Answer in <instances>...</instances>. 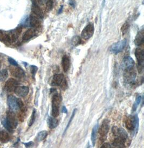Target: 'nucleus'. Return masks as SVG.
<instances>
[{
	"mask_svg": "<svg viewBox=\"0 0 144 148\" xmlns=\"http://www.w3.org/2000/svg\"><path fill=\"white\" fill-rule=\"evenodd\" d=\"M2 124L9 132L12 133L14 129L16 128L18 125V121L15 113L12 110H8L7 112L6 117L1 119Z\"/></svg>",
	"mask_w": 144,
	"mask_h": 148,
	"instance_id": "1",
	"label": "nucleus"
},
{
	"mask_svg": "<svg viewBox=\"0 0 144 148\" xmlns=\"http://www.w3.org/2000/svg\"><path fill=\"white\" fill-rule=\"evenodd\" d=\"M126 129L136 134L139 128V118L137 114L126 116L124 120Z\"/></svg>",
	"mask_w": 144,
	"mask_h": 148,
	"instance_id": "2",
	"label": "nucleus"
},
{
	"mask_svg": "<svg viewBox=\"0 0 144 148\" xmlns=\"http://www.w3.org/2000/svg\"><path fill=\"white\" fill-rule=\"evenodd\" d=\"M62 101V97L59 93L54 94L51 101V114L53 117H57L59 114V108Z\"/></svg>",
	"mask_w": 144,
	"mask_h": 148,
	"instance_id": "3",
	"label": "nucleus"
},
{
	"mask_svg": "<svg viewBox=\"0 0 144 148\" xmlns=\"http://www.w3.org/2000/svg\"><path fill=\"white\" fill-rule=\"evenodd\" d=\"M51 86L53 87L59 86L63 90L68 87V83L64 75L62 74H56L53 76L51 82Z\"/></svg>",
	"mask_w": 144,
	"mask_h": 148,
	"instance_id": "4",
	"label": "nucleus"
},
{
	"mask_svg": "<svg viewBox=\"0 0 144 148\" xmlns=\"http://www.w3.org/2000/svg\"><path fill=\"white\" fill-rule=\"evenodd\" d=\"M136 76V71L135 70L134 67L124 70V81L125 83L127 85H131L134 83Z\"/></svg>",
	"mask_w": 144,
	"mask_h": 148,
	"instance_id": "5",
	"label": "nucleus"
},
{
	"mask_svg": "<svg viewBox=\"0 0 144 148\" xmlns=\"http://www.w3.org/2000/svg\"><path fill=\"white\" fill-rule=\"evenodd\" d=\"M110 130V121L108 120H104L102 122L101 126L99 129L98 128V133L101 136L102 141H104L106 139L107 135Z\"/></svg>",
	"mask_w": 144,
	"mask_h": 148,
	"instance_id": "6",
	"label": "nucleus"
},
{
	"mask_svg": "<svg viewBox=\"0 0 144 148\" xmlns=\"http://www.w3.org/2000/svg\"><path fill=\"white\" fill-rule=\"evenodd\" d=\"M135 56L138 65V70L141 73L143 71L144 64V52L140 48H136L135 51Z\"/></svg>",
	"mask_w": 144,
	"mask_h": 148,
	"instance_id": "7",
	"label": "nucleus"
},
{
	"mask_svg": "<svg viewBox=\"0 0 144 148\" xmlns=\"http://www.w3.org/2000/svg\"><path fill=\"white\" fill-rule=\"evenodd\" d=\"M94 24L91 23L89 24L82 30L81 32V37L83 39L88 40L94 35Z\"/></svg>",
	"mask_w": 144,
	"mask_h": 148,
	"instance_id": "8",
	"label": "nucleus"
},
{
	"mask_svg": "<svg viewBox=\"0 0 144 148\" xmlns=\"http://www.w3.org/2000/svg\"><path fill=\"white\" fill-rule=\"evenodd\" d=\"M126 43H127V40L125 39L121 40L117 43H114L110 47V51L112 53L117 54L123 50L125 47L126 45Z\"/></svg>",
	"mask_w": 144,
	"mask_h": 148,
	"instance_id": "9",
	"label": "nucleus"
},
{
	"mask_svg": "<svg viewBox=\"0 0 144 148\" xmlns=\"http://www.w3.org/2000/svg\"><path fill=\"white\" fill-rule=\"evenodd\" d=\"M10 71L11 74L15 78L22 79L25 77V74L23 70L20 67L12 66L10 67Z\"/></svg>",
	"mask_w": 144,
	"mask_h": 148,
	"instance_id": "10",
	"label": "nucleus"
},
{
	"mask_svg": "<svg viewBox=\"0 0 144 148\" xmlns=\"http://www.w3.org/2000/svg\"><path fill=\"white\" fill-rule=\"evenodd\" d=\"M19 82L15 79L10 78L6 82L4 86L5 90L8 92H12L14 91L16 88L18 86Z\"/></svg>",
	"mask_w": 144,
	"mask_h": 148,
	"instance_id": "11",
	"label": "nucleus"
},
{
	"mask_svg": "<svg viewBox=\"0 0 144 148\" xmlns=\"http://www.w3.org/2000/svg\"><path fill=\"white\" fill-rule=\"evenodd\" d=\"M7 104L10 109L13 111H17L19 108L17 105V98L13 95H9L7 98Z\"/></svg>",
	"mask_w": 144,
	"mask_h": 148,
	"instance_id": "12",
	"label": "nucleus"
},
{
	"mask_svg": "<svg viewBox=\"0 0 144 148\" xmlns=\"http://www.w3.org/2000/svg\"><path fill=\"white\" fill-rule=\"evenodd\" d=\"M134 65H135V62L134 60L131 57L127 56L123 59L121 66L122 69L124 70L126 69L134 67Z\"/></svg>",
	"mask_w": 144,
	"mask_h": 148,
	"instance_id": "13",
	"label": "nucleus"
},
{
	"mask_svg": "<svg viewBox=\"0 0 144 148\" xmlns=\"http://www.w3.org/2000/svg\"><path fill=\"white\" fill-rule=\"evenodd\" d=\"M128 138L123 136H117L114 140L113 145L116 148H122L126 147V142L127 141Z\"/></svg>",
	"mask_w": 144,
	"mask_h": 148,
	"instance_id": "14",
	"label": "nucleus"
},
{
	"mask_svg": "<svg viewBox=\"0 0 144 148\" xmlns=\"http://www.w3.org/2000/svg\"><path fill=\"white\" fill-rule=\"evenodd\" d=\"M14 92L19 97H25L29 93V88L28 86H18L16 88Z\"/></svg>",
	"mask_w": 144,
	"mask_h": 148,
	"instance_id": "15",
	"label": "nucleus"
},
{
	"mask_svg": "<svg viewBox=\"0 0 144 148\" xmlns=\"http://www.w3.org/2000/svg\"><path fill=\"white\" fill-rule=\"evenodd\" d=\"M29 23H30V25L32 27L38 28L41 26V18H39L38 16L32 14L30 16Z\"/></svg>",
	"mask_w": 144,
	"mask_h": 148,
	"instance_id": "16",
	"label": "nucleus"
},
{
	"mask_svg": "<svg viewBox=\"0 0 144 148\" xmlns=\"http://www.w3.org/2000/svg\"><path fill=\"white\" fill-rule=\"evenodd\" d=\"M62 66L63 71L65 73L68 72L70 70L71 62H70V58L68 56L65 55L63 57L62 59Z\"/></svg>",
	"mask_w": 144,
	"mask_h": 148,
	"instance_id": "17",
	"label": "nucleus"
},
{
	"mask_svg": "<svg viewBox=\"0 0 144 148\" xmlns=\"http://www.w3.org/2000/svg\"><path fill=\"white\" fill-rule=\"evenodd\" d=\"M144 30H141L137 34L134 40V44L137 47H140L144 44Z\"/></svg>",
	"mask_w": 144,
	"mask_h": 148,
	"instance_id": "18",
	"label": "nucleus"
},
{
	"mask_svg": "<svg viewBox=\"0 0 144 148\" xmlns=\"http://www.w3.org/2000/svg\"><path fill=\"white\" fill-rule=\"evenodd\" d=\"M22 30V28L20 27H17L15 30L10 31L9 32L10 37H11L12 42H15L16 40L18 39L19 36L21 34Z\"/></svg>",
	"mask_w": 144,
	"mask_h": 148,
	"instance_id": "19",
	"label": "nucleus"
},
{
	"mask_svg": "<svg viewBox=\"0 0 144 148\" xmlns=\"http://www.w3.org/2000/svg\"><path fill=\"white\" fill-rule=\"evenodd\" d=\"M36 35V30L35 29L31 28L28 29L27 31L24 33V34L23 36L22 39L24 41H27L29 39H31L32 38H33Z\"/></svg>",
	"mask_w": 144,
	"mask_h": 148,
	"instance_id": "20",
	"label": "nucleus"
},
{
	"mask_svg": "<svg viewBox=\"0 0 144 148\" xmlns=\"http://www.w3.org/2000/svg\"><path fill=\"white\" fill-rule=\"evenodd\" d=\"M47 123L49 128L54 129L58 126L59 121L56 119V117L49 116L47 120Z\"/></svg>",
	"mask_w": 144,
	"mask_h": 148,
	"instance_id": "21",
	"label": "nucleus"
},
{
	"mask_svg": "<svg viewBox=\"0 0 144 148\" xmlns=\"http://www.w3.org/2000/svg\"><path fill=\"white\" fill-rule=\"evenodd\" d=\"M0 41L6 43H12L10 33L0 30Z\"/></svg>",
	"mask_w": 144,
	"mask_h": 148,
	"instance_id": "22",
	"label": "nucleus"
},
{
	"mask_svg": "<svg viewBox=\"0 0 144 148\" xmlns=\"http://www.w3.org/2000/svg\"><path fill=\"white\" fill-rule=\"evenodd\" d=\"M31 12H32L33 14L38 16L39 18H43V12L41 10V9L39 8V5L32 4V5L31 7Z\"/></svg>",
	"mask_w": 144,
	"mask_h": 148,
	"instance_id": "23",
	"label": "nucleus"
},
{
	"mask_svg": "<svg viewBox=\"0 0 144 148\" xmlns=\"http://www.w3.org/2000/svg\"><path fill=\"white\" fill-rule=\"evenodd\" d=\"M98 128H99V125H98V124H97V125H94V127L93 129H92V130L91 140V142H92V146H94V147L95 145V144H96Z\"/></svg>",
	"mask_w": 144,
	"mask_h": 148,
	"instance_id": "24",
	"label": "nucleus"
},
{
	"mask_svg": "<svg viewBox=\"0 0 144 148\" xmlns=\"http://www.w3.org/2000/svg\"><path fill=\"white\" fill-rule=\"evenodd\" d=\"M9 139L10 136L8 133L4 130H0V141L2 143H7Z\"/></svg>",
	"mask_w": 144,
	"mask_h": 148,
	"instance_id": "25",
	"label": "nucleus"
},
{
	"mask_svg": "<svg viewBox=\"0 0 144 148\" xmlns=\"http://www.w3.org/2000/svg\"><path fill=\"white\" fill-rule=\"evenodd\" d=\"M48 136V132L45 130L41 131L37 134L36 137V140L38 142L44 140Z\"/></svg>",
	"mask_w": 144,
	"mask_h": 148,
	"instance_id": "26",
	"label": "nucleus"
},
{
	"mask_svg": "<svg viewBox=\"0 0 144 148\" xmlns=\"http://www.w3.org/2000/svg\"><path fill=\"white\" fill-rule=\"evenodd\" d=\"M8 77V71L6 69L0 70V82H3Z\"/></svg>",
	"mask_w": 144,
	"mask_h": 148,
	"instance_id": "27",
	"label": "nucleus"
},
{
	"mask_svg": "<svg viewBox=\"0 0 144 148\" xmlns=\"http://www.w3.org/2000/svg\"><path fill=\"white\" fill-rule=\"evenodd\" d=\"M36 109H34L33 110L31 117L30 118L29 123H28V125L29 127H30L34 124V123L35 122V120H36Z\"/></svg>",
	"mask_w": 144,
	"mask_h": 148,
	"instance_id": "28",
	"label": "nucleus"
},
{
	"mask_svg": "<svg viewBox=\"0 0 144 148\" xmlns=\"http://www.w3.org/2000/svg\"><path fill=\"white\" fill-rule=\"evenodd\" d=\"M141 101V97L140 95H139V96H138L136 97V101H135L134 103L133 104V112H136V111L137 107H138V106L140 104Z\"/></svg>",
	"mask_w": 144,
	"mask_h": 148,
	"instance_id": "29",
	"label": "nucleus"
},
{
	"mask_svg": "<svg viewBox=\"0 0 144 148\" xmlns=\"http://www.w3.org/2000/svg\"><path fill=\"white\" fill-rule=\"evenodd\" d=\"M81 43V39L78 36H76L72 39V44L74 46H77Z\"/></svg>",
	"mask_w": 144,
	"mask_h": 148,
	"instance_id": "30",
	"label": "nucleus"
},
{
	"mask_svg": "<svg viewBox=\"0 0 144 148\" xmlns=\"http://www.w3.org/2000/svg\"><path fill=\"white\" fill-rule=\"evenodd\" d=\"M76 110H77V109H74V111H73V112H72V115L71 116V117H70L69 121V122H68V125H66V128H65V129L64 130V134H65V133H66V132L67 131L68 129L69 128L70 125H71V122H72V120L74 119V116H75V114H76Z\"/></svg>",
	"mask_w": 144,
	"mask_h": 148,
	"instance_id": "31",
	"label": "nucleus"
},
{
	"mask_svg": "<svg viewBox=\"0 0 144 148\" xmlns=\"http://www.w3.org/2000/svg\"><path fill=\"white\" fill-rule=\"evenodd\" d=\"M54 7V2L52 0H48L46 2V8L48 11H50Z\"/></svg>",
	"mask_w": 144,
	"mask_h": 148,
	"instance_id": "32",
	"label": "nucleus"
},
{
	"mask_svg": "<svg viewBox=\"0 0 144 148\" xmlns=\"http://www.w3.org/2000/svg\"><path fill=\"white\" fill-rule=\"evenodd\" d=\"M17 105H18L19 109H20L21 111H24L25 107H24L23 102L22 101V100L19 98L17 99Z\"/></svg>",
	"mask_w": 144,
	"mask_h": 148,
	"instance_id": "33",
	"label": "nucleus"
},
{
	"mask_svg": "<svg viewBox=\"0 0 144 148\" xmlns=\"http://www.w3.org/2000/svg\"><path fill=\"white\" fill-rule=\"evenodd\" d=\"M38 70V67L36 66L35 65H31L30 66V72H31V74L33 77V78H35V75Z\"/></svg>",
	"mask_w": 144,
	"mask_h": 148,
	"instance_id": "34",
	"label": "nucleus"
},
{
	"mask_svg": "<svg viewBox=\"0 0 144 148\" xmlns=\"http://www.w3.org/2000/svg\"><path fill=\"white\" fill-rule=\"evenodd\" d=\"M129 24L127 23H125L123 24V25L122 26L121 29V32L123 34H125L126 31H127V30L129 29Z\"/></svg>",
	"mask_w": 144,
	"mask_h": 148,
	"instance_id": "35",
	"label": "nucleus"
},
{
	"mask_svg": "<svg viewBox=\"0 0 144 148\" xmlns=\"http://www.w3.org/2000/svg\"><path fill=\"white\" fill-rule=\"evenodd\" d=\"M8 62L12 65V66H18V63L16 62L15 59L9 57V58H8Z\"/></svg>",
	"mask_w": 144,
	"mask_h": 148,
	"instance_id": "36",
	"label": "nucleus"
},
{
	"mask_svg": "<svg viewBox=\"0 0 144 148\" xmlns=\"http://www.w3.org/2000/svg\"><path fill=\"white\" fill-rule=\"evenodd\" d=\"M32 4L36 5H40L43 4V0H31Z\"/></svg>",
	"mask_w": 144,
	"mask_h": 148,
	"instance_id": "37",
	"label": "nucleus"
},
{
	"mask_svg": "<svg viewBox=\"0 0 144 148\" xmlns=\"http://www.w3.org/2000/svg\"><path fill=\"white\" fill-rule=\"evenodd\" d=\"M69 4L72 7L75 8L76 5V2L75 0H69Z\"/></svg>",
	"mask_w": 144,
	"mask_h": 148,
	"instance_id": "38",
	"label": "nucleus"
},
{
	"mask_svg": "<svg viewBox=\"0 0 144 148\" xmlns=\"http://www.w3.org/2000/svg\"><path fill=\"white\" fill-rule=\"evenodd\" d=\"M24 144L26 148H29L34 145V143H33V142H29L28 143H24Z\"/></svg>",
	"mask_w": 144,
	"mask_h": 148,
	"instance_id": "39",
	"label": "nucleus"
},
{
	"mask_svg": "<svg viewBox=\"0 0 144 148\" xmlns=\"http://www.w3.org/2000/svg\"><path fill=\"white\" fill-rule=\"evenodd\" d=\"M111 148V145L108 143H105L104 144L101 145V148Z\"/></svg>",
	"mask_w": 144,
	"mask_h": 148,
	"instance_id": "40",
	"label": "nucleus"
},
{
	"mask_svg": "<svg viewBox=\"0 0 144 148\" xmlns=\"http://www.w3.org/2000/svg\"><path fill=\"white\" fill-rule=\"evenodd\" d=\"M62 113H65V114L68 113V110L65 106H63L62 107Z\"/></svg>",
	"mask_w": 144,
	"mask_h": 148,
	"instance_id": "41",
	"label": "nucleus"
},
{
	"mask_svg": "<svg viewBox=\"0 0 144 148\" xmlns=\"http://www.w3.org/2000/svg\"><path fill=\"white\" fill-rule=\"evenodd\" d=\"M63 6L61 5V7L59 8V12H58V13H59V14H60L62 13L63 10Z\"/></svg>",
	"mask_w": 144,
	"mask_h": 148,
	"instance_id": "42",
	"label": "nucleus"
}]
</instances>
